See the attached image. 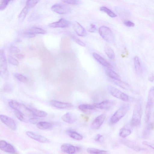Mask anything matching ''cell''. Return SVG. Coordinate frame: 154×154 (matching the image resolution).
Segmentation results:
<instances>
[{"label": "cell", "instance_id": "44", "mask_svg": "<svg viewBox=\"0 0 154 154\" xmlns=\"http://www.w3.org/2000/svg\"><path fill=\"white\" fill-rule=\"evenodd\" d=\"M124 24L127 26L129 27H133L134 26V24L130 21H126L124 22Z\"/></svg>", "mask_w": 154, "mask_h": 154}, {"label": "cell", "instance_id": "17", "mask_svg": "<svg viewBox=\"0 0 154 154\" xmlns=\"http://www.w3.org/2000/svg\"><path fill=\"white\" fill-rule=\"evenodd\" d=\"M61 119L66 123L71 124L76 121L77 117L75 114L72 112H68L62 116Z\"/></svg>", "mask_w": 154, "mask_h": 154}, {"label": "cell", "instance_id": "7", "mask_svg": "<svg viewBox=\"0 0 154 154\" xmlns=\"http://www.w3.org/2000/svg\"><path fill=\"white\" fill-rule=\"evenodd\" d=\"M107 88L109 92L114 97L125 102L128 100V96L116 88L109 86Z\"/></svg>", "mask_w": 154, "mask_h": 154}, {"label": "cell", "instance_id": "8", "mask_svg": "<svg viewBox=\"0 0 154 154\" xmlns=\"http://www.w3.org/2000/svg\"><path fill=\"white\" fill-rule=\"evenodd\" d=\"M53 11L60 14H66L70 13L71 8L68 6L60 4H55L51 8Z\"/></svg>", "mask_w": 154, "mask_h": 154}, {"label": "cell", "instance_id": "2", "mask_svg": "<svg viewBox=\"0 0 154 154\" xmlns=\"http://www.w3.org/2000/svg\"><path fill=\"white\" fill-rule=\"evenodd\" d=\"M9 106L15 110L20 112L23 115H33L30 108L26 106L23 103L12 100L8 103Z\"/></svg>", "mask_w": 154, "mask_h": 154}, {"label": "cell", "instance_id": "24", "mask_svg": "<svg viewBox=\"0 0 154 154\" xmlns=\"http://www.w3.org/2000/svg\"><path fill=\"white\" fill-rule=\"evenodd\" d=\"M114 83L117 85L126 90H130L131 87L128 83L122 81L113 80Z\"/></svg>", "mask_w": 154, "mask_h": 154}, {"label": "cell", "instance_id": "25", "mask_svg": "<svg viewBox=\"0 0 154 154\" xmlns=\"http://www.w3.org/2000/svg\"><path fill=\"white\" fill-rule=\"evenodd\" d=\"M36 126L38 129L44 130L51 128L52 127V124L49 122H38Z\"/></svg>", "mask_w": 154, "mask_h": 154}, {"label": "cell", "instance_id": "35", "mask_svg": "<svg viewBox=\"0 0 154 154\" xmlns=\"http://www.w3.org/2000/svg\"><path fill=\"white\" fill-rule=\"evenodd\" d=\"M39 1L38 0H29L26 1V5L29 9L34 7Z\"/></svg>", "mask_w": 154, "mask_h": 154}, {"label": "cell", "instance_id": "34", "mask_svg": "<svg viewBox=\"0 0 154 154\" xmlns=\"http://www.w3.org/2000/svg\"><path fill=\"white\" fill-rule=\"evenodd\" d=\"M3 90L5 92H11L14 90V87L10 83H6L3 86Z\"/></svg>", "mask_w": 154, "mask_h": 154}, {"label": "cell", "instance_id": "10", "mask_svg": "<svg viewBox=\"0 0 154 154\" xmlns=\"http://www.w3.org/2000/svg\"><path fill=\"white\" fill-rule=\"evenodd\" d=\"M94 104L95 108L109 110L113 107L115 105V103L112 101L107 100L100 103H95Z\"/></svg>", "mask_w": 154, "mask_h": 154}, {"label": "cell", "instance_id": "36", "mask_svg": "<svg viewBox=\"0 0 154 154\" xmlns=\"http://www.w3.org/2000/svg\"><path fill=\"white\" fill-rule=\"evenodd\" d=\"M14 75L17 79L21 82H25L27 80V78L21 74L16 73Z\"/></svg>", "mask_w": 154, "mask_h": 154}, {"label": "cell", "instance_id": "12", "mask_svg": "<svg viewBox=\"0 0 154 154\" xmlns=\"http://www.w3.org/2000/svg\"><path fill=\"white\" fill-rule=\"evenodd\" d=\"M0 149L9 153L14 154L16 153V150L13 146L3 140L0 141Z\"/></svg>", "mask_w": 154, "mask_h": 154}, {"label": "cell", "instance_id": "47", "mask_svg": "<svg viewBox=\"0 0 154 154\" xmlns=\"http://www.w3.org/2000/svg\"><path fill=\"white\" fill-rule=\"evenodd\" d=\"M143 144L151 147L153 149H154L153 144L150 142L146 141H144L143 142Z\"/></svg>", "mask_w": 154, "mask_h": 154}, {"label": "cell", "instance_id": "26", "mask_svg": "<svg viewBox=\"0 0 154 154\" xmlns=\"http://www.w3.org/2000/svg\"><path fill=\"white\" fill-rule=\"evenodd\" d=\"M87 152L90 154H109L108 151L100 150L94 148H88L87 149Z\"/></svg>", "mask_w": 154, "mask_h": 154}, {"label": "cell", "instance_id": "39", "mask_svg": "<svg viewBox=\"0 0 154 154\" xmlns=\"http://www.w3.org/2000/svg\"><path fill=\"white\" fill-rule=\"evenodd\" d=\"M8 61L9 63L13 65L17 66L19 64L18 61L14 57L11 56H9L8 57Z\"/></svg>", "mask_w": 154, "mask_h": 154}, {"label": "cell", "instance_id": "13", "mask_svg": "<svg viewBox=\"0 0 154 154\" xmlns=\"http://www.w3.org/2000/svg\"><path fill=\"white\" fill-rule=\"evenodd\" d=\"M106 117V115L104 113L100 114L97 117L91 124V129L94 130L99 128L103 122Z\"/></svg>", "mask_w": 154, "mask_h": 154}, {"label": "cell", "instance_id": "32", "mask_svg": "<svg viewBox=\"0 0 154 154\" xmlns=\"http://www.w3.org/2000/svg\"><path fill=\"white\" fill-rule=\"evenodd\" d=\"M105 52L108 57L111 59L115 58V54L113 51L110 48L106 46L104 48Z\"/></svg>", "mask_w": 154, "mask_h": 154}, {"label": "cell", "instance_id": "42", "mask_svg": "<svg viewBox=\"0 0 154 154\" xmlns=\"http://www.w3.org/2000/svg\"><path fill=\"white\" fill-rule=\"evenodd\" d=\"M10 51L13 53H17L20 51V50L15 46H12L10 48Z\"/></svg>", "mask_w": 154, "mask_h": 154}, {"label": "cell", "instance_id": "23", "mask_svg": "<svg viewBox=\"0 0 154 154\" xmlns=\"http://www.w3.org/2000/svg\"><path fill=\"white\" fill-rule=\"evenodd\" d=\"M123 142L125 145L128 147L137 151H139L143 149L135 143L132 142H131L129 140H124L123 141Z\"/></svg>", "mask_w": 154, "mask_h": 154}, {"label": "cell", "instance_id": "6", "mask_svg": "<svg viewBox=\"0 0 154 154\" xmlns=\"http://www.w3.org/2000/svg\"><path fill=\"white\" fill-rule=\"evenodd\" d=\"M99 32L100 36L106 41L112 42L114 39V36L112 31L108 27L103 26L99 29Z\"/></svg>", "mask_w": 154, "mask_h": 154}, {"label": "cell", "instance_id": "9", "mask_svg": "<svg viewBox=\"0 0 154 154\" xmlns=\"http://www.w3.org/2000/svg\"><path fill=\"white\" fill-rule=\"evenodd\" d=\"M0 119L4 124L11 130L16 129V125L14 120L11 118L3 115H0Z\"/></svg>", "mask_w": 154, "mask_h": 154}, {"label": "cell", "instance_id": "11", "mask_svg": "<svg viewBox=\"0 0 154 154\" xmlns=\"http://www.w3.org/2000/svg\"><path fill=\"white\" fill-rule=\"evenodd\" d=\"M71 22L68 20L63 18L60 19L58 21L50 24L49 26L53 28L67 27L69 26Z\"/></svg>", "mask_w": 154, "mask_h": 154}, {"label": "cell", "instance_id": "28", "mask_svg": "<svg viewBox=\"0 0 154 154\" xmlns=\"http://www.w3.org/2000/svg\"><path fill=\"white\" fill-rule=\"evenodd\" d=\"M134 63L136 72L137 73H140L142 70L141 65L139 57L135 56L134 58Z\"/></svg>", "mask_w": 154, "mask_h": 154}, {"label": "cell", "instance_id": "31", "mask_svg": "<svg viewBox=\"0 0 154 154\" xmlns=\"http://www.w3.org/2000/svg\"><path fill=\"white\" fill-rule=\"evenodd\" d=\"M131 133L130 129L126 127H124L120 130L119 135L122 137L125 138L129 135Z\"/></svg>", "mask_w": 154, "mask_h": 154}, {"label": "cell", "instance_id": "30", "mask_svg": "<svg viewBox=\"0 0 154 154\" xmlns=\"http://www.w3.org/2000/svg\"><path fill=\"white\" fill-rule=\"evenodd\" d=\"M30 109L33 116L39 117H45L47 115V113L43 111L31 108Z\"/></svg>", "mask_w": 154, "mask_h": 154}, {"label": "cell", "instance_id": "38", "mask_svg": "<svg viewBox=\"0 0 154 154\" xmlns=\"http://www.w3.org/2000/svg\"><path fill=\"white\" fill-rule=\"evenodd\" d=\"M9 0H0V10H4L8 5Z\"/></svg>", "mask_w": 154, "mask_h": 154}, {"label": "cell", "instance_id": "33", "mask_svg": "<svg viewBox=\"0 0 154 154\" xmlns=\"http://www.w3.org/2000/svg\"><path fill=\"white\" fill-rule=\"evenodd\" d=\"M100 10L106 13L109 17H115L117 15L112 11L109 9L105 6H102L100 7Z\"/></svg>", "mask_w": 154, "mask_h": 154}, {"label": "cell", "instance_id": "45", "mask_svg": "<svg viewBox=\"0 0 154 154\" xmlns=\"http://www.w3.org/2000/svg\"><path fill=\"white\" fill-rule=\"evenodd\" d=\"M96 30V26L93 24H91L90 25V28L89 30V31L91 32H95Z\"/></svg>", "mask_w": 154, "mask_h": 154}, {"label": "cell", "instance_id": "5", "mask_svg": "<svg viewBox=\"0 0 154 154\" xmlns=\"http://www.w3.org/2000/svg\"><path fill=\"white\" fill-rule=\"evenodd\" d=\"M0 75L4 78L8 75L7 63L4 50L0 49Z\"/></svg>", "mask_w": 154, "mask_h": 154}, {"label": "cell", "instance_id": "40", "mask_svg": "<svg viewBox=\"0 0 154 154\" xmlns=\"http://www.w3.org/2000/svg\"><path fill=\"white\" fill-rule=\"evenodd\" d=\"M63 2L71 5H78L80 3V1L77 0H63L62 1Z\"/></svg>", "mask_w": 154, "mask_h": 154}, {"label": "cell", "instance_id": "19", "mask_svg": "<svg viewBox=\"0 0 154 154\" xmlns=\"http://www.w3.org/2000/svg\"><path fill=\"white\" fill-rule=\"evenodd\" d=\"M93 56L97 61L103 66L106 68H112V66L111 64L100 55L94 53L93 54Z\"/></svg>", "mask_w": 154, "mask_h": 154}, {"label": "cell", "instance_id": "15", "mask_svg": "<svg viewBox=\"0 0 154 154\" xmlns=\"http://www.w3.org/2000/svg\"><path fill=\"white\" fill-rule=\"evenodd\" d=\"M73 28L79 36H84L87 34L85 28L78 22L75 21L72 23Z\"/></svg>", "mask_w": 154, "mask_h": 154}, {"label": "cell", "instance_id": "46", "mask_svg": "<svg viewBox=\"0 0 154 154\" xmlns=\"http://www.w3.org/2000/svg\"><path fill=\"white\" fill-rule=\"evenodd\" d=\"M29 121L31 124H35L38 122V119L36 118H32L29 119Z\"/></svg>", "mask_w": 154, "mask_h": 154}, {"label": "cell", "instance_id": "48", "mask_svg": "<svg viewBox=\"0 0 154 154\" xmlns=\"http://www.w3.org/2000/svg\"><path fill=\"white\" fill-rule=\"evenodd\" d=\"M16 57L19 59H21L24 57V55L21 54H17L15 55Z\"/></svg>", "mask_w": 154, "mask_h": 154}, {"label": "cell", "instance_id": "4", "mask_svg": "<svg viewBox=\"0 0 154 154\" xmlns=\"http://www.w3.org/2000/svg\"><path fill=\"white\" fill-rule=\"evenodd\" d=\"M142 115L141 105L140 103H137L135 105L133 110L131 123L132 126L137 127L140 125Z\"/></svg>", "mask_w": 154, "mask_h": 154}, {"label": "cell", "instance_id": "49", "mask_svg": "<svg viewBox=\"0 0 154 154\" xmlns=\"http://www.w3.org/2000/svg\"><path fill=\"white\" fill-rule=\"evenodd\" d=\"M148 80L151 82H153L154 80V75L153 73L150 74L149 76Z\"/></svg>", "mask_w": 154, "mask_h": 154}, {"label": "cell", "instance_id": "41", "mask_svg": "<svg viewBox=\"0 0 154 154\" xmlns=\"http://www.w3.org/2000/svg\"><path fill=\"white\" fill-rule=\"evenodd\" d=\"M15 113L17 117L20 121H24V118L23 115L20 112L15 110Z\"/></svg>", "mask_w": 154, "mask_h": 154}, {"label": "cell", "instance_id": "18", "mask_svg": "<svg viewBox=\"0 0 154 154\" xmlns=\"http://www.w3.org/2000/svg\"><path fill=\"white\" fill-rule=\"evenodd\" d=\"M61 149L63 152L68 154H74L76 152L75 147L69 143L62 145Z\"/></svg>", "mask_w": 154, "mask_h": 154}, {"label": "cell", "instance_id": "3", "mask_svg": "<svg viewBox=\"0 0 154 154\" xmlns=\"http://www.w3.org/2000/svg\"><path fill=\"white\" fill-rule=\"evenodd\" d=\"M152 86L150 89L148 93L146 107V119L147 122L149 120L151 115L154 100V88Z\"/></svg>", "mask_w": 154, "mask_h": 154}, {"label": "cell", "instance_id": "27", "mask_svg": "<svg viewBox=\"0 0 154 154\" xmlns=\"http://www.w3.org/2000/svg\"><path fill=\"white\" fill-rule=\"evenodd\" d=\"M67 133L71 137L74 139L80 140L83 139L82 135L75 131L68 130L67 131Z\"/></svg>", "mask_w": 154, "mask_h": 154}, {"label": "cell", "instance_id": "1", "mask_svg": "<svg viewBox=\"0 0 154 154\" xmlns=\"http://www.w3.org/2000/svg\"><path fill=\"white\" fill-rule=\"evenodd\" d=\"M130 106L125 104L121 106L112 116L110 119V122L114 124L117 122L123 117L130 109Z\"/></svg>", "mask_w": 154, "mask_h": 154}, {"label": "cell", "instance_id": "37", "mask_svg": "<svg viewBox=\"0 0 154 154\" xmlns=\"http://www.w3.org/2000/svg\"><path fill=\"white\" fill-rule=\"evenodd\" d=\"M70 36L73 40L77 44L83 47H85V44L84 42L81 41L77 37H75V35H71Z\"/></svg>", "mask_w": 154, "mask_h": 154}, {"label": "cell", "instance_id": "21", "mask_svg": "<svg viewBox=\"0 0 154 154\" xmlns=\"http://www.w3.org/2000/svg\"><path fill=\"white\" fill-rule=\"evenodd\" d=\"M32 34L36 35L37 34H44L46 33L45 30L37 27H32L25 31Z\"/></svg>", "mask_w": 154, "mask_h": 154}, {"label": "cell", "instance_id": "16", "mask_svg": "<svg viewBox=\"0 0 154 154\" xmlns=\"http://www.w3.org/2000/svg\"><path fill=\"white\" fill-rule=\"evenodd\" d=\"M50 104L53 106L60 109H64L72 108L73 106L70 103H64L55 100H51L50 102Z\"/></svg>", "mask_w": 154, "mask_h": 154}, {"label": "cell", "instance_id": "14", "mask_svg": "<svg viewBox=\"0 0 154 154\" xmlns=\"http://www.w3.org/2000/svg\"><path fill=\"white\" fill-rule=\"evenodd\" d=\"M27 135L30 138L42 143H47L49 140L45 137L38 135L30 131L26 132Z\"/></svg>", "mask_w": 154, "mask_h": 154}, {"label": "cell", "instance_id": "20", "mask_svg": "<svg viewBox=\"0 0 154 154\" xmlns=\"http://www.w3.org/2000/svg\"><path fill=\"white\" fill-rule=\"evenodd\" d=\"M78 108L81 111L88 113H90L92 110L96 109L94 104H81L79 106Z\"/></svg>", "mask_w": 154, "mask_h": 154}, {"label": "cell", "instance_id": "29", "mask_svg": "<svg viewBox=\"0 0 154 154\" xmlns=\"http://www.w3.org/2000/svg\"><path fill=\"white\" fill-rule=\"evenodd\" d=\"M29 9L26 6L22 9L18 16L19 20L20 21L22 22L23 21L28 13Z\"/></svg>", "mask_w": 154, "mask_h": 154}, {"label": "cell", "instance_id": "22", "mask_svg": "<svg viewBox=\"0 0 154 154\" xmlns=\"http://www.w3.org/2000/svg\"><path fill=\"white\" fill-rule=\"evenodd\" d=\"M105 71L108 76L113 79V80H121L119 75L111 68H106L105 69Z\"/></svg>", "mask_w": 154, "mask_h": 154}, {"label": "cell", "instance_id": "43", "mask_svg": "<svg viewBox=\"0 0 154 154\" xmlns=\"http://www.w3.org/2000/svg\"><path fill=\"white\" fill-rule=\"evenodd\" d=\"M103 137L99 134H97L94 137V140L97 142H101L103 140Z\"/></svg>", "mask_w": 154, "mask_h": 154}]
</instances>
